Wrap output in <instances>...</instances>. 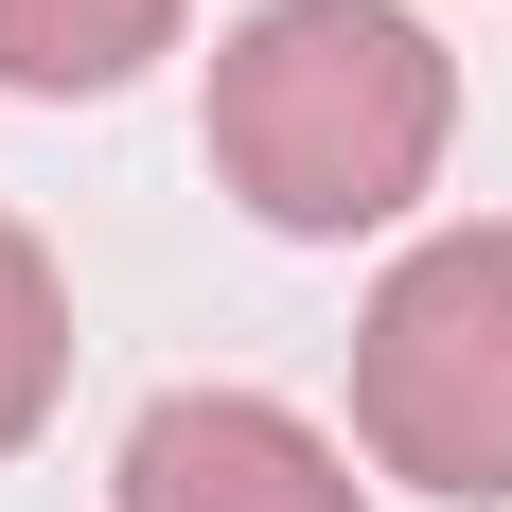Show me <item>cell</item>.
<instances>
[{
	"mask_svg": "<svg viewBox=\"0 0 512 512\" xmlns=\"http://www.w3.org/2000/svg\"><path fill=\"white\" fill-rule=\"evenodd\" d=\"M442 142H460V71L407 0H265L212 53V177L301 248L389 230L442 177Z\"/></svg>",
	"mask_w": 512,
	"mask_h": 512,
	"instance_id": "6da1fadb",
	"label": "cell"
},
{
	"mask_svg": "<svg viewBox=\"0 0 512 512\" xmlns=\"http://www.w3.org/2000/svg\"><path fill=\"white\" fill-rule=\"evenodd\" d=\"M354 442L460 512H512V212L424 230L354 318Z\"/></svg>",
	"mask_w": 512,
	"mask_h": 512,
	"instance_id": "7a4b0ae2",
	"label": "cell"
},
{
	"mask_svg": "<svg viewBox=\"0 0 512 512\" xmlns=\"http://www.w3.org/2000/svg\"><path fill=\"white\" fill-rule=\"evenodd\" d=\"M106 512H371L283 389H159L106 460Z\"/></svg>",
	"mask_w": 512,
	"mask_h": 512,
	"instance_id": "3957f363",
	"label": "cell"
},
{
	"mask_svg": "<svg viewBox=\"0 0 512 512\" xmlns=\"http://www.w3.org/2000/svg\"><path fill=\"white\" fill-rule=\"evenodd\" d=\"M195 0H0V89H124Z\"/></svg>",
	"mask_w": 512,
	"mask_h": 512,
	"instance_id": "277c9868",
	"label": "cell"
},
{
	"mask_svg": "<svg viewBox=\"0 0 512 512\" xmlns=\"http://www.w3.org/2000/svg\"><path fill=\"white\" fill-rule=\"evenodd\" d=\"M53 389H71V283H53V248L0 212V460L53 424Z\"/></svg>",
	"mask_w": 512,
	"mask_h": 512,
	"instance_id": "5b68a950",
	"label": "cell"
}]
</instances>
